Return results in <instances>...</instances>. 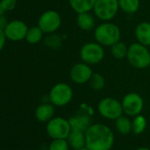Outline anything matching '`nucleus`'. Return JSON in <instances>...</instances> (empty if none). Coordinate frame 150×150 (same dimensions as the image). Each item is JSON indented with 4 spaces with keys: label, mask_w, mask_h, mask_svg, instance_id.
I'll return each instance as SVG.
<instances>
[{
    "label": "nucleus",
    "mask_w": 150,
    "mask_h": 150,
    "mask_svg": "<svg viewBox=\"0 0 150 150\" xmlns=\"http://www.w3.org/2000/svg\"><path fill=\"white\" fill-rule=\"evenodd\" d=\"M86 146L89 150H110L114 144L112 130L103 124L91 125L85 132Z\"/></svg>",
    "instance_id": "1"
},
{
    "label": "nucleus",
    "mask_w": 150,
    "mask_h": 150,
    "mask_svg": "<svg viewBox=\"0 0 150 150\" xmlns=\"http://www.w3.org/2000/svg\"><path fill=\"white\" fill-rule=\"evenodd\" d=\"M96 42L103 46L110 47L121 38V31L118 26L110 21H103L94 31Z\"/></svg>",
    "instance_id": "2"
},
{
    "label": "nucleus",
    "mask_w": 150,
    "mask_h": 150,
    "mask_svg": "<svg viewBox=\"0 0 150 150\" xmlns=\"http://www.w3.org/2000/svg\"><path fill=\"white\" fill-rule=\"evenodd\" d=\"M126 59L132 67L145 69L150 65V51L146 46L139 42H133L128 46Z\"/></svg>",
    "instance_id": "3"
},
{
    "label": "nucleus",
    "mask_w": 150,
    "mask_h": 150,
    "mask_svg": "<svg viewBox=\"0 0 150 150\" xmlns=\"http://www.w3.org/2000/svg\"><path fill=\"white\" fill-rule=\"evenodd\" d=\"M73 91L70 85L64 82H60L54 85L49 94L50 102L57 107L67 105L72 99Z\"/></svg>",
    "instance_id": "4"
},
{
    "label": "nucleus",
    "mask_w": 150,
    "mask_h": 150,
    "mask_svg": "<svg viewBox=\"0 0 150 150\" xmlns=\"http://www.w3.org/2000/svg\"><path fill=\"white\" fill-rule=\"evenodd\" d=\"M97 110L103 117L109 120H116L124 113L122 103L113 97L103 98L97 105Z\"/></svg>",
    "instance_id": "5"
},
{
    "label": "nucleus",
    "mask_w": 150,
    "mask_h": 150,
    "mask_svg": "<svg viewBox=\"0 0 150 150\" xmlns=\"http://www.w3.org/2000/svg\"><path fill=\"white\" fill-rule=\"evenodd\" d=\"M119 10L118 0H96L94 14L102 21H111Z\"/></svg>",
    "instance_id": "6"
},
{
    "label": "nucleus",
    "mask_w": 150,
    "mask_h": 150,
    "mask_svg": "<svg viewBox=\"0 0 150 150\" xmlns=\"http://www.w3.org/2000/svg\"><path fill=\"white\" fill-rule=\"evenodd\" d=\"M104 55L103 46L96 42L85 43L80 50V57L82 62L89 65L97 64L102 62L104 58Z\"/></svg>",
    "instance_id": "7"
},
{
    "label": "nucleus",
    "mask_w": 150,
    "mask_h": 150,
    "mask_svg": "<svg viewBox=\"0 0 150 150\" xmlns=\"http://www.w3.org/2000/svg\"><path fill=\"white\" fill-rule=\"evenodd\" d=\"M46 131L48 135L55 139H67L69 133L71 131L69 120H66L61 117H52L47 124Z\"/></svg>",
    "instance_id": "8"
},
{
    "label": "nucleus",
    "mask_w": 150,
    "mask_h": 150,
    "mask_svg": "<svg viewBox=\"0 0 150 150\" xmlns=\"http://www.w3.org/2000/svg\"><path fill=\"white\" fill-rule=\"evenodd\" d=\"M62 20L60 14L54 10H48L42 13L38 20V27L44 34H53L61 26Z\"/></svg>",
    "instance_id": "9"
},
{
    "label": "nucleus",
    "mask_w": 150,
    "mask_h": 150,
    "mask_svg": "<svg viewBox=\"0 0 150 150\" xmlns=\"http://www.w3.org/2000/svg\"><path fill=\"white\" fill-rule=\"evenodd\" d=\"M122 107L124 113L129 117H135L139 115L144 107L142 97L134 92L126 94L122 100Z\"/></svg>",
    "instance_id": "10"
},
{
    "label": "nucleus",
    "mask_w": 150,
    "mask_h": 150,
    "mask_svg": "<svg viewBox=\"0 0 150 150\" xmlns=\"http://www.w3.org/2000/svg\"><path fill=\"white\" fill-rule=\"evenodd\" d=\"M93 71L89 64L81 62L72 65L70 70V78L75 84L82 85L89 81Z\"/></svg>",
    "instance_id": "11"
},
{
    "label": "nucleus",
    "mask_w": 150,
    "mask_h": 150,
    "mask_svg": "<svg viewBox=\"0 0 150 150\" xmlns=\"http://www.w3.org/2000/svg\"><path fill=\"white\" fill-rule=\"evenodd\" d=\"M28 28L27 24L20 20H13L9 21L4 29L6 38L13 42H19L26 38Z\"/></svg>",
    "instance_id": "12"
},
{
    "label": "nucleus",
    "mask_w": 150,
    "mask_h": 150,
    "mask_svg": "<svg viewBox=\"0 0 150 150\" xmlns=\"http://www.w3.org/2000/svg\"><path fill=\"white\" fill-rule=\"evenodd\" d=\"M68 120L71 130L74 131H80L85 132L91 125V118L88 114L85 113L74 115L71 117Z\"/></svg>",
    "instance_id": "13"
},
{
    "label": "nucleus",
    "mask_w": 150,
    "mask_h": 150,
    "mask_svg": "<svg viewBox=\"0 0 150 150\" xmlns=\"http://www.w3.org/2000/svg\"><path fill=\"white\" fill-rule=\"evenodd\" d=\"M138 42L148 47L150 46V23L147 21L140 22L134 30Z\"/></svg>",
    "instance_id": "14"
},
{
    "label": "nucleus",
    "mask_w": 150,
    "mask_h": 150,
    "mask_svg": "<svg viewBox=\"0 0 150 150\" xmlns=\"http://www.w3.org/2000/svg\"><path fill=\"white\" fill-rule=\"evenodd\" d=\"M66 139L69 146L74 150H79L86 146V136L83 132L71 130Z\"/></svg>",
    "instance_id": "15"
},
{
    "label": "nucleus",
    "mask_w": 150,
    "mask_h": 150,
    "mask_svg": "<svg viewBox=\"0 0 150 150\" xmlns=\"http://www.w3.org/2000/svg\"><path fill=\"white\" fill-rule=\"evenodd\" d=\"M55 109L52 103H42L35 110V117L40 122H49L54 116Z\"/></svg>",
    "instance_id": "16"
},
{
    "label": "nucleus",
    "mask_w": 150,
    "mask_h": 150,
    "mask_svg": "<svg viewBox=\"0 0 150 150\" xmlns=\"http://www.w3.org/2000/svg\"><path fill=\"white\" fill-rule=\"evenodd\" d=\"M71 8L77 14L93 10L96 0H68Z\"/></svg>",
    "instance_id": "17"
},
{
    "label": "nucleus",
    "mask_w": 150,
    "mask_h": 150,
    "mask_svg": "<svg viewBox=\"0 0 150 150\" xmlns=\"http://www.w3.org/2000/svg\"><path fill=\"white\" fill-rule=\"evenodd\" d=\"M77 25L83 31H90L94 28L96 20L90 12L79 13L77 16Z\"/></svg>",
    "instance_id": "18"
},
{
    "label": "nucleus",
    "mask_w": 150,
    "mask_h": 150,
    "mask_svg": "<svg viewBox=\"0 0 150 150\" xmlns=\"http://www.w3.org/2000/svg\"><path fill=\"white\" fill-rule=\"evenodd\" d=\"M119 9L127 14H133L138 12L140 2L139 0H118Z\"/></svg>",
    "instance_id": "19"
},
{
    "label": "nucleus",
    "mask_w": 150,
    "mask_h": 150,
    "mask_svg": "<svg viewBox=\"0 0 150 150\" xmlns=\"http://www.w3.org/2000/svg\"><path fill=\"white\" fill-rule=\"evenodd\" d=\"M127 52H128V47L122 41H118L117 42L110 46V53L115 59L120 60V59L126 58Z\"/></svg>",
    "instance_id": "20"
},
{
    "label": "nucleus",
    "mask_w": 150,
    "mask_h": 150,
    "mask_svg": "<svg viewBox=\"0 0 150 150\" xmlns=\"http://www.w3.org/2000/svg\"><path fill=\"white\" fill-rule=\"evenodd\" d=\"M43 34L44 33L38 26L31 27V28H28L25 39L30 44H36L42 41L43 37Z\"/></svg>",
    "instance_id": "21"
},
{
    "label": "nucleus",
    "mask_w": 150,
    "mask_h": 150,
    "mask_svg": "<svg viewBox=\"0 0 150 150\" xmlns=\"http://www.w3.org/2000/svg\"><path fill=\"white\" fill-rule=\"evenodd\" d=\"M116 129L119 133L123 135L129 134L131 132H132V121L127 117L121 116L116 119Z\"/></svg>",
    "instance_id": "22"
},
{
    "label": "nucleus",
    "mask_w": 150,
    "mask_h": 150,
    "mask_svg": "<svg viewBox=\"0 0 150 150\" xmlns=\"http://www.w3.org/2000/svg\"><path fill=\"white\" fill-rule=\"evenodd\" d=\"M132 132L135 134H141L146 127V119L142 115H137L132 122Z\"/></svg>",
    "instance_id": "23"
},
{
    "label": "nucleus",
    "mask_w": 150,
    "mask_h": 150,
    "mask_svg": "<svg viewBox=\"0 0 150 150\" xmlns=\"http://www.w3.org/2000/svg\"><path fill=\"white\" fill-rule=\"evenodd\" d=\"M90 87L94 90H102L105 87V78L99 72H94L89 80Z\"/></svg>",
    "instance_id": "24"
},
{
    "label": "nucleus",
    "mask_w": 150,
    "mask_h": 150,
    "mask_svg": "<svg viewBox=\"0 0 150 150\" xmlns=\"http://www.w3.org/2000/svg\"><path fill=\"white\" fill-rule=\"evenodd\" d=\"M69 143L66 139H55L50 143L49 150H68Z\"/></svg>",
    "instance_id": "25"
},
{
    "label": "nucleus",
    "mask_w": 150,
    "mask_h": 150,
    "mask_svg": "<svg viewBox=\"0 0 150 150\" xmlns=\"http://www.w3.org/2000/svg\"><path fill=\"white\" fill-rule=\"evenodd\" d=\"M0 5L6 12H10L15 9L17 6V0H0Z\"/></svg>",
    "instance_id": "26"
},
{
    "label": "nucleus",
    "mask_w": 150,
    "mask_h": 150,
    "mask_svg": "<svg viewBox=\"0 0 150 150\" xmlns=\"http://www.w3.org/2000/svg\"><path fill=\"white\" fill-rule=\"evenodd\" d=\"M60 40L59 38H57V35H50L45 39V44L48 45L49 47H52L54 48V45L60 43Z\"/></svg>",
    "instance_id": "27"
},
{
    "label": "nucleus",
    "mask_w": 150,
    "mask_h": 150,
    "mask_svg": "<svg viewBox=\"0 0 150 150\" xmlns=\"http://www.w3.org/2000/svg\"><path fill=\"white\" fill-rule=\"evenodd\" d=\"M6 36L5 35V31L3 29L0 28V51H1L5 45H6Z\"/></svg>",
    "instance_id": "28"
},
{
    "label": "nucleus",
    "mask_w": 150,
    "mask_h": 150,
    "mask_svg": "<svg viewBox=\"0 0 150 150\" xmlns=\"http://www.w3.org/2000/svg\"><path fill=\"white\" fill-rule=\"evenodd\" d=\"M8 22L9 21H7V18L5 16V14L0 15V28L4 30L6 28V27L7 26Z\"/></svg>",
    "instance_id": "29"
},
{
    "label": "nucleus",
    "mask_w": 150,
    "mask_h": 150,
    "mask_svg": "<svg viewBox=\"0 0 150 150\" xmlns=\"http://www.w3.org/2000/svg\"><path fill=\"white\" fill-rule=\"evenodd\" d=\"M5 13H6V11H5V9L1 6V5H0V15H3V14H5Z\"/></svg>",
    "instance_id": "30"
},
{
    "label": "nucleus",
    "mask_w": 150,
    "mask_h": 150,
    "mask_svg": "<svg viewBox=\"0 0 150 150\" xmlns=\"http://www.w3.org/2000/svg\"><path fill=\"white\" fill-rule=\"evenodd\" d=\"M136 150H150V149L147 148V147H139V148H138Z\"/></svg>",
    "instance_id": "31"
},
{
    "label": "nucleus",
    "mask_w": 150,
    "mask_h": 150,
    "mask_svg": "<svg viewBox=\"0 0 150 150\" xmlns=\"http://www.w3.org/2000/svg\"><path fill=\"white\" fill-rule=\"evenodd\" d=\"M79 150H89L87 146H85V147H83V148H81V149H79Z\"/></svg>",
    "instance_id": "32"
},
{
    "label": "nucleus",
    "mask_w": 150,
    "mask_h": 150,
    "mask_svg": "<svg viewBox=\"0 0 150 150\" xmlns=\"http://www.w3.org/2000/svg\"><path fill=\"white\" fill-rule=\"evenodd\" d=\"M149 67H150V65H149Z\"/></svg>",
    "instance_id": "33"
}]
</instances>
